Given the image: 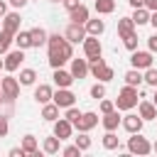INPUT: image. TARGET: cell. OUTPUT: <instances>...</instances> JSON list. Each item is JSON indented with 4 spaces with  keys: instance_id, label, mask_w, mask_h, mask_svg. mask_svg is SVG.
I'll return each mask as SVG.
<instances>
[{
    "instance_id": "1",
    "label": "cell",
    "mask_w": 157,
    "mask_h": 157,
    "mask_svg": "<svg viewBox=\"0 0 157 157\" xmlns=\"http://www.w3.org/2000/svg\"><path fill=\"white\" fill-rule=\"evenodd\" d=\"M47 49H49V66H52V69H61L66 61L74 59V44H71L64 34H59V32L49 34Z\"/></svg>"
},
{
    "instance_id": "2",
    "label": "cell",
    "mask_w": 157,
    "mask_h": 157,
    "mask_svg": "<svg viewBox=\"0 0 157 157\" xmlns=\"http://www.w3.org/2000/svg\"><path fill=\"white\" fill-rule=\"evenodd\" d=\"M137 96H140V93H137V88L125 83V86L118 91V98H115V108H118V110H132V108L140 103V101H137Z\"/></svg>"
},
{
    "instance_id": "3",
    "label": "cell",
    "mask_w": 157,
    "mask_h": 157,
    "mask_svg": "<svg viewBox=\"0 0 157 157\" xmlns=\"http://www.w3.org/2000/svg\"><path fill=\"white\" fill-rule=\"evenodd\" d=\"M88 64H91V74H93V76H96L98 81H103V83H108V81H110V78L115 76L113 66H108L103 56H98V59H91Z\"/></svg>"
},
{
    "instance_id": "4",
    "label": "cell",
    "mask_w": 157,
    "mask_h": 157,
    "mask_svg": "<svg viewBox=\"0 0 157 157\" xmlns=\"http://www.w3.org/2000/svg\"><path fill=\"white\" fill-rule=\"evenodd\" d=\"M128 152L145 157V155L152 152V142H150L147 137H142L140 132H132V137H128Z\"/></svg>"
},
{
    "instance_id": "5",
    "label": "cell",
    "mask_w": 157,
    "mask_h": 157,
    "mask_svg": "<svg viewBox=\"0 0 157 157\" xmlns=\"http://www.w3.org/2000/svg\"><path fill=\"white\" fill-rule=\"evenodd\" d=\"M0 91H2L5 101H7V103H12V101L20 96V81H17V78H12V76H2Z\"/></svg>"
},
{
    "instance_id": "6",
    "label": "cell",
    "mask_w": 157,
    "mask_h": 157,
    "mask_svg": "<svg viewBox=\"0 0 157 157\" xmlns=\"http://www.w3.org/2000/svg\"><path fill=\"white\" fill-rule=\"evenodd\" d=\"M83 54H86V59H88V61H91V59H98V56L103 54L101 39H98L96 34H88V37L83 39Z\"/></svg>"
},
{
    "instance_id": "7",
    "label": "cell",
    "mask_w": 157,
    "mask_h": 157,
    "mask_svg": "<svg viewBox=\"0 0 157 157\" xmlns=\"http://www.w3.org/2000/svg\"><path fill=\"white\" fill-rule=\"evenodd\" d=\"M64 37L71 42V44H83V39L88 37V32H86V27L83 25H76V22H69V27L64 29Z\"/></svg>"
},
{
    "instance_id": "8",
    "label": "cell",
    "mask_w": 157,
    "mask_h": 157,
    "mask_svg": "<svg viewBox=\"0 0 157 157\" xmlns=\"http://www.w3.org/2000/svg\"><path fill=\"white\" fill-rule=\"evenodd\" d=\"M22 61H25V49H20V47H17V49L7 52V54H5V71H10V74H12V71H17Z\"/></svg>"
},
{
    "instance_id": "9",
    "label": "cell",
    "mask_w": 157,
    "mask_h": 157,
    "mask_svg": "<svg viewBox=\"0 0 157 157\" xmlns=\"http://www.w3.org/2000/svg\"><path fill=\"white\" fill-rule=\"evenodd\" d=\"M142 115L140 113H128V115H123V120H120V125L132 135V132H142Z\"/></svg>"
},
{
    "instance_id": "10",
    "label": "cell",
    "mask_w": 157,
    "mask_h": 157,
    "mask_svg": "<svg viewBox=\"0 0 157 157\" xmlns=\"http://www.w3.org/2000/svg\"><path fill=\"white\" fill-rule=\"evenodd\" d=\"M130 64H132V69H150L152 66V52H140V49H135L132 52V56H130Z\"/></svg>"
},
{
    "instance_id": "11",
    "label": "cell",
    "mask_w": 157,
    "mask_h": 157,
    "mask_svg": "<svg viewBox=\"0 0 157 157\" xmlns=\"http://www.w3.org/2000/svg\"><path fill=\"white\" fill-rule=\"evenodd\" d=\"M52 101H54V103H56L59 108H64V110H66V108H71V105L76 103V96H74V93H71L69 88H56V91H54V98H52Z\"/></svg>"
},
{
    "instance_id": "12",
    "label": "cell",
    "mask_w": 157,
    "mask_h": 157,
    "mask_svg": "<svg viewBox=\"0 0 157 157\" xmlns=\"http://www.w3.org/2000/svg\"><path fill=\"white\" fill-rule=\"evenodd\" d=\"M69 71L74 74L76 81H81V78H86L91 74V64H88V59H71V69Z\"/></svg>"
},
{
    "instance_id": "13",
    "label": "cell",
    "mask_w": 157,
    "mask_h": 157,
    "mask_svg": "<svg viewBox=\"0 0 157 157\" xmlns=\"http://www.w3.org/2000/svg\"><path fill=\"white\" fill-rule=\"evenodd\" d=\"M52 78H54L56 88H69V86L76 81V78H74V74H71V71H66L64 66H61V69H54V76H52Z\"/></svg>"
},
{
    "instance_id": "14",
    "label": "cell",
    "mask_w": 157,
    "mask_h": 157,
    "mask_svg": "<svg viewBox=\"0 0 157 157\" xmlns=\"http://www.w3.org/2000/svg\"><path fill=\"white\" fill-rule=\"evenodd\" d=\"M71 132H74V123H69L66 118H56V120H54V135H56V137L69 140Z\"/></svg>"
},
{
    "instance_id": "15",
    "label": "cell",
    "mask_w": 157,
    "mask_h": 157,
    "mask_svg": "<svg viewBox=\"0 0 157 157\" xmlns=\"http://www.w3.org/2000/svg\"><path fill=\"white\" fill-rule=\"evenodd\" d=\"M98 125V113H93V110H86L83 115H81V120L76 123V128L81 130V132H88V130H93Z\"/></svg>"
},
{
    "instance_id": "16",
    "label": "cell",
    "mask_w": 157,
    "mask_h": 157,
    "mask_svg": "<svg viewBox=\"0 0 157 157\" xmlns=\"http://www.w3.org/2000/svg\"><path fill=\"white\" fill-rule=\"evenodd\" d=\"M20 25H22L20 12H7V15L2 17V29L12 32V34H17V32H20Z\"/></svg>"
},
{
    "instance_id": "17",
    "label": "cell",
    "mask_w": 157,
    "mask_h": 157,
    "mask_svg": "<svg viewBox=\"0 0 157 157\" xmlns=\"http://www.w3.org/2000/svg\"><path fill=\"white\" fill-rule=\"evenodd\" d=\"M52 98H54V88H52L49 83H39V86L34 88V101H37V103L44 105V103H49Z\"/></svg>"
},
{
    "instance_id": "18",
    "label": "cell",
    "mask_w": 157,
    "mask_h": 157,
    "mask_svg": "<svg viewBox=\"0 0 157 157\" xmlns=\"http://www.w3.org/2000/svg\"><path fill=\"white\" fill-rule=\"evenodd\" d=\"M137 113L142 115V120H157V105L152 101H140L137 103Z\"/></svg>"
},
{
    "instance_id": "19",
    "label": "cell",
    "mask_w": 157,
    "mask_h": 157,
    "mask_svg": "<svg viewBox=\"0 0 157 157\" xmlns=\"http://www.w3.org/2000/svg\"><path fill=\"white\" fill-rule=\"evenodd\" d=\"M88 17H91V12H88V7H86L83 2L69 12V20H71V22H76V25H86V22H88Z\"/></svg>"
},
{
    "instance_id": "20",
    "label": "cell",
    "mask_w": 157,
    "mask_h": 157,
    "mask_svg": "<svg viewBox=\"0 0 157 157\" xmlns=\"http://www.w3.org/2000/svg\"><path fill=\"white\" fill-rule=\"evenodd\" d=\"M120 115H118V110H110V113H103V118H101V123H103V128L105 130H118V125H120Z\"/></svg>"
},
{
    "instance_id": "21",
    "label": "cell",
    "mask_w": 157,
    "mask_h": 157,
    "mask_svg": "<svg viewBox=\"0 0 157 157\" xmlns=\"http://www.w3.org/2000/svg\"><path fill=\"white\" fill-rule=\"evenodd\" d=\"M22 150H25L29 157H39V145H37V137H34V135H25V137H22Z\"/></svg>"
},
{
    "instance_id": "22",
    "label": "cell",
    "mask_w": 157,
    "mask_h": 157,
    "mask_svg": "<svg viewBox=\"0 0 157 157\" xmlns=\"http://www.w3.org/2000/svg\"><path fill=\"white\" fill-rule=\"evenodd\" d=\"M42 118H44L47 123H54V120L59 118V105H56L54 101L44 103V105H42Z\"/></svg>"
},
{
    "instance_id": "23",
    "label": "cell",
    "mask_w": 157,
    "mask_h": 157,
    "mask_svg": "<svg viewBox=\"0 0 157 157\" xmlns=\"http://www.w3.org/2000/svg\"><path fill=\"white\" fill-rule=\"evenodd\" d=\"M130 32H135V22H132V17H120V20H118V37L123 39V37H128Z\"/></svg>"
},
{
    "instance_id": "24",
    "label": "cell",
    "mask_w": 157,
    "mask_h": 157,
    "mask_svg": "<svg viewBox=\"0 0 157 157\" xmlns=\"http://www.w3.org/2000/svg\"><path fill=\"white\" fill-rule=\"evenodd\" d=\"M29 34H32V47H44V44H47V39H49L47 29H42V27H32V29H29Z\"/></svg>"
},
{
    "instance_id": "25",
    "label": "cell",
    "mask_w": 157,
    "mask_h": 157,
    "mask_svg": "<svg viewBox=\"0 0 157 157\" xmlns=\"http://www.w3.org/2000/svg\"><path fill=\"white\" fill-rule=\"evenodd\" d=\"M42 150H44L47 155H56V152L61 150V137H56V135H52V137H44V145H42Z\"/></svg>"
},
{
    "instance_id": "26",
    "label": "cell",
    "mask_w": 157,
    "mask_h": 157,
    "mask_svg": "<svg viewBox=\"0 0 157 157\" xmlns=\"http://www.w3.org/2000/svg\"><path fill=\"white\" fill-rule=\"evenodd\" d=\"M83 27H86V32H88V34L101 37V34H103V29H105V22H103V20H98V17H96V20H91V17H88V22H86Z\"/></svg>"
},
{
    "instance_id": "27",
    "label": "cell",
    "mask_w": 157,
    "mask_h": 157,
    "mask_svg": "<svg viewBox=\"0 0 157 157\" xmlns=\"http://www.w3.org/2000/svg\"><path fill=\"white\" fill-rule=\"evenodd\" d=\"M15 44H17L20 49H29V47H32V34H29V29H20V32L15 34Z\"/></svg>"
},
{
    "instance_id": "28",
    "label": "cell",
    "mask_w": 157,
    "mask_h": 157,
    "mask_svg": "<svg viewBox=\"0 0 157 157\" xmlns=\"http://www.w3.org/2000/svg\"><path fill=\"white\" fill-rule=\"evenodd\" d=\"M123 78H125V83H128V86H135V88H137L140 83H145V81H142V74H140V69H128Z\"/></svg>"
},
{
    "instance_id": "29",
    "label": "cell",
    "mask_w": 157,
    "mask_h": 157,
    "mask_svg": "<svg viewBox=\"0 0 157 157\" xmlns=\"http://www.w3.org/2000/svg\"><path fill=\"white\" fill-rule=\"evenodd\" d=\"M17 81H20V86H34V81H37V71H34V69H22Z\"/></svg>"
},
{
    "instance_id": "30",
    "label": "cell",
    "mask_w": 157,
    "mask_h": 157,
    "mask_svg": "<svg viewBox=\"0 0 157 157\" xmlns=\"http://www.w3.org/2000/svg\"><path fill=\"white\" fill-rule=\"evenodd\" d=\"M93 7H96L98 15H110V12L115 10V0H96Z\"/></svg>"
},
{
    "instance_id": "31",
    "label": "cell",
    "mask_w": 157,
    "mask_h": 157,
    "mask_svg": "<svg viewBox=\"0 0 157 157\" xmlns=\"http://www.w3.org/2000/svg\"><path fill=\"white\" fill-rule=\"evenodd\" d=\"M12 42H15V34L7 32V29H0V54H7Z\"/></svg>"
},
{
    "instance_id": "32",
    "label": "cell",
    "mask_w": 157,
    "mask_h": 157,
    "mask_svg": "<svg viewBox=\"0 0 157 157\" xmlns=\"http://www.w3.org/2000/svg\"><path fill=\"white\" fill-rule=\"evenodd\" d=\"M132 22H135V27L147 25V22H150V10H147V7H137V10L132 12Z\"/></svg>"
},
{
    "instance_id": "33",
    "label": "cell",
    "mask_w": 157,
    "mask_h": 157,
    "mask_svg": "<svg viewBox=\"0 0 157 157\" xmlns=\"http://www.w3.org/2000/svg\"><path fill=\"white\" fill-rule=\"evenodd\" d=\"M103 147H105V150H118V147H120V140H118V135H115L113 130H105V135H103Z\"/></svg>"
},
{
    "instance_id": "34",
    "label": "cell",
    "mask_w": 157,
    "mask_h": 157,
    "mask_svg": "<svg viewBox=\"0 0 157 157\" xmlns=\"http://www.w3.org/2000/svg\"><path fill=\"white\" fill-rule=\"evenodd\" d=\"M142 81H145L147 86H152V88H157V69H155V66H150V69H145V74H142Z\"/></svg>"
},
{
    "instance_id": "35",
    "label": "cell",
    "mask_w": 157,
    "mask_h": 157,
    "mask_svg": "<svg viewBox=\"0 0 157 157\" xmlns=\"http://www.w3.org/2000/svg\"><path fill=\"white\" fill-rule=\"evenodd\" d=\"M81 115H83V113H81V110H78L76 105H71V108H66V113H64V118H66L69 123H74V128H76V123L81 120Z\"/></svg>"
},
{
    "instance_id": "36",
    "label": "cell",
    "mask_w": 157,
    "mask_h": 157,
    "mask_svg": "<svg viewBox=\"0 0 157 157\" xmlns=\"http://www.w3.org/2000/svg\"><path fill=\"white\" fill-rule=\"evenodd\" d=\"M74 142L81 147V152L91 150V137H88V132H81V130H78V137H74Z\"/></svg>"
},
{
    "instance_id": "37",
    "label": "cell",
    "mask_w": 157,
    "mask_h": 157,
    "mask_svg": "<svg viewBox=\"0 0 157 157\" xmlns=\"http://www.w3.org/2000/svg\"><path fill=\"white\" fill-rule=\"evenodd\" d=\"M91 98H96V101L105 98V86H103V81H98V83L91 86Z\"/></svg>"
},
{
    "instance_id": "38",
    "label": "cell",
    "mask_w": 157,
    "mask_h": 157,
    "mask_svg": "<svg viewBox=\"0 0 157 157\" xmlns=\"http://www.w3.org/2000/svg\"><path fill=\"white\" fill-rule=\"evenodd\" d=\"M123 44H125V49L135 52V49H137V32H130L128 37H123Z\"/></svg>"
},
{
    "instance_id": "39",
    "label": "cell",
    "mask_w": 157,
    "mask_h": 157,
    "mask_svg": "<svg viewBox=\"0 0 157 157\" xmlns=\"http://www.w3.org/2000/svg\"><path fill=\"white\" fill-rule=\"evenodd\" d=\"M61 155H64V157H78V155H81V147L74 142V145H69V147H61Z\"/></svg>"
},
{
    "instance_id": "40",
    "label": "cell",
    "mask_w": 157,
    "mask_h": 157,
    "mask_svg": "<svg viewBox=\"0 0 157 157\" xmlns=\"http://www.w3.org/2000/svg\"><path fill=\"white\" fill-rule=\"evenodd\" d=\"M110 110H115V101L101 98V113H110Z\"/></svg>"
},
{
    "instance_id": "41",
    "label": "cell",
    "mask_w": 157,
    "mask_h": 157,
    "mask_svg": "<svg viewBox=\"0 0 157 157\" xmlns=\"http://www.w3.org/2000/svg\"><path fill=\"white\" fill-rule=\"evenodd\" d=\"M7 132H10V123H7L5 115H0V137H5Z\"/></svg>"
},
{
    "instance_id": "42",
    "label": "cell",
    "mask_w": 157,
    "mask_h": 157,
    "mask_svg": "<svg viewBox=\"0 0 157 157\" xmlns=\"http://www.w3.org/2000/svg\"><path fill=\"white\" fill-rule=\"evenodd\" d=\"M61 5H64L69 12H71L74 7H78V5H81V0H61Z\"/></svg>"
},
{
    "instance_id": "43",
    "label": "cell",
    "mask_w": 157,
    "mask_h": 157,
    "mask_svg": "<svg viewBox=\"0 0 157 157\" xmlns=\"http://www.w3.org/2000/svg\"><path fill=\"white\" fill-rule=\"evenodd\" d=\"M25 155H27V152L22 150V145H20V147H12V150H10V157H25Z\"/></svg>"
},
{
    "instance_id": "44",
    "label": "cell",
    "mask_w": 157,
    "mask_h": 157,
    "mask_svg": "<svg viewBox=\"0 0 157 157\" xmlns=\"http://www.w3.org/2000/svg\"><path fill=\"white\" fill-rule=\"evenodd\" d=\"M147 47H150V52H157V34L147 37Z\"/></svg>"
},
{
    "instance_id": "45",
    "label": "cell",
    "mask_w": 157,
    "mask_h": 157,
    "mask_svg": "<svg viewBox=\"0 0 157 157\" xmlns=\"http://www.w3.org/2000/svg\"><path fill=\"white\" fill-rule=\"evenodd\" d=\"M7 2H10L12 7H17V10H20V7H25V5L29 2V0H7Z\"/></svg>"
},
{
    "instance_id": "46",
    "label": "cell",
    "mask_w": 157,
    "mask_h": 157,
    "mask_svg": "<svg viewBox=\"0 0 157 157\" xmlns=\"http://www.w3.org/2000/svg\"><path fill=\"white\" fill-rule=\"evenodd\" d=\"M130 2V7L132 10H137V7H145V0H128Z\"/></svg>"
},
{
    "instance_id": "47",
    "label": "cell",
    "mask_w": 157,
    "mask_h": 157,
    "mask_svg": "<svg viewBox=\"0 0 157 157\" xmlns=\"http://www.w3.org/2000/svg\"><path fill=\"white\" fill-rule=\"evenodd\" d=\"M145 7H147L150 12H155V10H157V0H145Z\"/></svg>"
},
{
    "instance_id": "48",
    "label": "cell",
    "mask_w": 157,
    "mask_h": 157,
    "mask_svg": "<svg viewBox=\"0 0 157 157\" xmlns=\"http://www.w3.org/2000/svg\"><path fill=\"white\" fill-rule=\"evenodd\" d=\"M5 15H7V2H5V0H0V20H2Z\"/></svg>"
},
{
    "instance_id": "49",
    "label": "cell",
    "mask_w": 157,
    "mask_h": 157,
    "mask_svg": "<svg viewBox=\"0 0 157 157\" xmlns=\"http://www.w3.org/2000/svg\"><path fill=\"white\" fill-rule=\"evenodd\" d=\"M150 25L157 29V10H155V12H150Z\"/></svg>"
},
{
    "instance_id": "50",
    "label": "cell",
    "mask_w": 157,
    "mask_h": 157,
    "mask_svg": "<svg viewBox=\"0 0 157 157\" xmlns=\"http://www.w3.org/2000/svg\"><path fill=\"white\" fill-rule=\"evenodd\" d=\"M152 103L157 105V88H155V96H152Z\"/></svg>"
},
{
    "instance_id": "51",
    "label": "cell",
    "mask_w": 157,
    "mask_h": 157,
    "mask_svg": "<svg viewBox=\"0 0 157 157\" xmlns=\"http://www.w3.org/2000/svg\"><path fill=\"white\" fill-rule=\"evenodd\" d=\"M152 152H157V140H155V142H152Z\"/></svg>"
},
{
    "instance_id": "52",
    "label": "cell",
    "mask_w": 157,
    "mask_h": 157,
    "mask_svg": "<svg viewBox=\"0 0 157 157\" xmlns=\"http://www.w3.org/2000/svg\"><path fill=\"white\" fill-rule=\"evenodd\" d=\"M2 103H5V96H2V91H0V105H2Z\"/></svg>"
},
{
    "instance_id": "53",
    "label": "cell",
    "mask_w": 157,
    "mask_h": 157,
    "mask_svg": "<svg viewBox=\"0 0 157 157\" xmlns=\"http://www.w3.org/2000/svg\"><path fill=\"white\" fill-rule=\"evenodd\" d=\"M0 69H5V59H0Z\"/></svg>"
},
{
    "instance_id": "54",
    "label": "cell",
    "mask_w": 157,
    "mask_h": 157,
    "mask_svg": "<svg viewBox=\"0 0 157 157\" xmlns=\"http://www.w3.org/2000/svg\"><path fill=\"white\" fill-rule=\"evenodd\" d=\"M52 2H61V0H52Z\"/></svg>"
},
{
    "instance_id": "55",
    "label": "cell",
    "mask_w": 157,
    "mask_h": 157,
    "mask_svg": "<svg viewBox=\"0 0 157 157\" xmlns=\"http://www.w3.org/2000/svg\"><path fill=\"white\" fill-rule=\"evenodd\" d=\"M0 83H2V78H0Z\"/></svg>"
},
{
    "instance_id": "56",
    "label": "cell",
    "mask_w": 157,
    "mask_h": 157,
    "mask_svg": "<svg viewBox=\"0 0 157 157\" xmlns=\"http://www.w3.org/2000/svg\"><path fill=\"white\" fill-rule=\"evenodd\" d=\"M0 22H2V20H0ZM0 29H2V27H0Z\"/></svg>"
}]
</instances>
